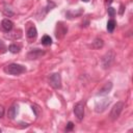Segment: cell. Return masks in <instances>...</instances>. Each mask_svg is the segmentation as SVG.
Masks as SVG:
<instances>
[{"label":"cell","mask_w":133,"mask_h":133,"mask_svg":"<svg viewBox=\"0 0 133 133\" xmlns=\"http://www.w3.org/2000/svg\"><path fill=\"white\" fill-rule=\"evenodd\" d=\"M3 71L8 75L17 76V75H21L24 72H26V68L19 63H10V64H7L6 66H4Z\"/></svg>","instance_id":"obj_1"},{"label":"cell","mask_w":133,"mask_h":133,"mask_svg":"<svg viewBox=\"0 0 133 133\" xmlns=\"http://www.w3.org/2000/svg\"><path fill=\"white\" fill-rule=\"evenodd\" d=\"M115 53L113 51H108L103 57H102V65L104 69H108L111 66V64L114 62Z\"/></svg>","instance_id":"obj_2"},{"label":"cell","mask_w":133,"mask_h":133,"mask_svg":"<svg viewBox=\"0 0 133 133\" xmlns=\"http://www.w3.org/2000/svg\"><path fill=\"white\" fill-rule=\"evenodd\" d=\"M74 113L78 121H82L84 117V103L82 101L77 102L74 105Z\"/></svg>","instance_id":"obj_3"},{"label":"cell","mask_w":133,"mask_h":133,"mask_svg":"<svg viewBox=\"0 0 133 133\" xmlns=\"http://www.w3.org/2000/svg\"><path fill=\"white\" fill-rule=\"evenodd\" d=\"M124 106H125V104H124L123 102H117V103L112 107V109H111V111H110V117H111L112 121H115V119L119 116L121 112L123 111Z\"/></svg>","instance_id":"obj_4"},{"label":"cell","mask_w":133,"mask_h":133,"mask_svg":"<svg viewBox=\"0 0 133 133\" xmlns=\"http://www.w3.org/2000/svg\"><path fill=\"white\" fill-rule=\"evenodd\" d=\"M49 83L52 87L54 88H59L61 86V77H60V74L58 73H54L50 76L49 78Z\"/></svg>","instance_id":"obj_5"},{"label":"cell","mask_w":133,"mask_h":133,"mask_svg":"<svg viewBox=\"0 0 133 133\" xmlns=\"http://www.w3.org/2000/svg\"><path fill=\"white\" fill-rule=\"evenodd\" d=\"M109 104H110V100H107V99H104V100H101L100 102H97L96 106H95L96 112H98V113L103 112L104 110H106V108L109 106Z\"/></svg>","instance_id":"obj_6"},{"label":"cell","mask_w":133,"mask_h":133,"mask_svg":"<svg viewBox=\"0 0 133 133\" xmlns=\"http://www.w3.org/2000/svg\"><path fill=\"white\" fill-rule=\"evenodd\" d=\"M68 31V27L64 26L62 23H57V26H56V31H55V35L57 38H61L64 36V34L66 33Z\"/></svg>","instance_id":"obj_7"},{"label":"cell","mask_w":133,"mask_h":133,"mask_svg":"<svg viewBox=\"0 0 133 133\" xmlns=\"http://www.w3.org/2000/svg\"><path fill=\"white\" fill-rule=\"evenodd\" d=\"M112 86H113L112 82H110V81L106 82V83H105V85H104V86H102V87L99 89V91H98L97 96H106V95H108V94L110 92V90L112 89Z\"/></svg>","instance_id":"obj_8"},{"label":"cell","mask_w":133,"mask_h":133,"mask_svg":"<svg viewBox=\"0 0 133 133\" xmlns=\"http://www.w3.org/2000/svg\"><path fill=\"white\" fill-rule=\"evenodd\" d=\"M44 54H45V51H43L41 49H33L27 54V56L29 59H37V58L42 57Z\"/></svg>","instance_id":"obj_9"},{"label":"cell","mask_w":133,"mask_h":133,"mask_svg":"<svg viewBox=\"0 0 133 133\" xmlns=\"http://www.w3.org/2000/svg\"><path fill=\"white\" fill-rule=\"evenodd\" d=\"M1 27H2V29L4 30V31H10L11 29H12V27H14V23L10 21V20H8V19H4V20H2V22H1Z\"/></svg>","instance_id":"obj_10"},{"label":"cell","mask_w":133,"mask_h":133,"mask_svg":"<svg viewBox=\"0 0 133 133\" xmlns=\"http://www.w3.org/2000/svg\"><path fill=\"white\" fill-rule=\"evenodd\" d=\"M27 37H28V39L29 41H31V39H34L35 37H36V35H37V30H36V28L34 27V26H30L28 29H27Z\"/></svg>","instance_id":"obj_11"},{"label":"cell","mask_w":133,"mask_h":133,"mask_svg":"<svg viewBox=\"0 0 133 133\" xmlns=\"http://www.w3.org/2000/svg\"><path fill=\"white\" fill-rule=\"evenodd\" d=\"M17 113H18V106H17V105H14V106H11V107L8 109L7 116H8L10 119H14V118L17 116Z\"/></svg>","instance_id":"obj_12"},{"label":"cell","mask_w":133,"mask_h":133,"mask_svg":"<svg viewBox=\"0 0 133 133\" xmlns=\"http://www.w3.org/2000/svg\"><path fill=\"white\" fill-rule=\"evenodd\" d=\"M115 26H116V23H115V21H114L113 19H111V20H109V21L107 22V30H108L109 32H112V31L114 30Z\"/></svg>","instance_id":"obj_13"},{"label":"cell","mask_w":133,"mask_h":133,"mask_svg":"<svg viewBox=\"0 0 133 133\" xmlns=\"http://www.w3.org/2000/svg\"><path fill=\"white\" fill-rule=\"evenodd\" d=\"M42 44L44 46H50L52 44V38L49 35H44L42 37Z\"/></svg>","instance_id":"obj_14"},{"label":"cell","mask_w":133,"mask_h":133,"mask_svg":"<svg viewBox=\"0 0 133 133\" xmlns=\"http://www.w3.org/2000/svg\"><path fill=\"white\" fill-rule=\"evenodd\" d=\"M92 46H94L96 49H99V48H102V47L104 46V43H103V41H102L101 38H96L95 42L92 43Z\"/></svg>","instance_id":"obj_15"},{"label":"cell","mask_w":133,"mask_h":133,"mask_svg":"<svg viewBox=\"0 0 133 133\" xmlns=\"http://www.w3.org/2000/svg\"><path fill=\"white\" fill-rule=\"evenodd\" d=\"M8 50H9V52L16 54V53H19V51H20V47L17 46V45H15V44H11V45L8 47Z\"/></svg>","instance_id":"obj_16"},{"label":"cell","mask_w":133,"mask_h":133,"mask_svg":"<svg viewBox=\"0 0 133 133\" xmlns=\"http://www.w3.org/2000/svg\"><path fill=\"white\" fill-rule=\"evenodd\" d=\"M107 11H108L109 17H111V18H113V17L115 16V14H116V11H115V9H114L113 7H108V8H107Z\"/></svg>","instance_id":"obj_17"},{"label":"cell","mask_w":133,"mask_h":133,"mask_svg":"<svg viewBox=\"0 0 133 133\" xmlns=\"http://www.w3.org/2000/svg\"><path fill=\"white\" fill-rule=\"evenodd\" d=\"M73 128H74V124H73L72 122H69L68 125H66L65 131H71V130H73Z\"/></svg>","instance_id":"obj_18"},{"label":"cell","mask_w":133,"mask_h":133,"mask_svg":"<svg viewBox=\"0 0 133 133\" xmlns=\"http://www.w3.org/2000/svg\"><path fill=\"white\" fill-rule=\"evenodd\" d=\"M4 112H5L4 107H3L2 105H0V117H2V116L4 115Z\"/></svg>","instance_id":"obj_19"},{"label":"cell","mask_w":133,"mask_h":133,"mask_svg":"<svg viewBox=\"0 0 133 133\" xmlns=\"http://www.w3.org/2000/svg\"><path fill=\"white\" fill-rule=\"evenodd\" d=\"M124 5H121V9H119V15H123V12H124Z\"/></svg>","instance_id":"obj_20"},{"label":"cell","mask_w":133,"mask_h":133,"mask_svg":"<svg viewBox=\"0 0 133 133\" xmlns=\"http://www.w3.org/2000/svg\"><path fill=\"white\" fill-rule=\"evenodd\" d=\"M106 2H107V4H111V2H112V0H107Z\"/></svg>","instance_id":"obj_21"},{"label":"cell","mask_w":133,"mask_h":133,"mask_svg":"<svg viewBox=\"0 0 133 133\" xmlns=\"http://www.w3.org/2000/svg\"><path fill=\"white\" fill-rule=\"evenodd\" d=\"M81 1H83V2H88L89 0H81Z\"/></svg>","instance_id":"obj_22"},{"label":"cell","mask_w":133,"mask_h":133,"mask_svg":"<svg viewBox=\"0 0 133 133\" xmlns=\"http://www.w3.org/2000/svg\"><path fill=\"white\" fill-rule=\"evenodd\" d=\"M0 46H2V44H1V43H0Z\"/></svg>","instance_id":"obj_23"}]
</instances>
